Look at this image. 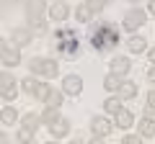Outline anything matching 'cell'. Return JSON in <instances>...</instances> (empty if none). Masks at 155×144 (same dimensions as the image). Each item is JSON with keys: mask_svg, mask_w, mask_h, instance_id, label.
I'll use <instances>...</instances> for the list:
<instances>
[{"mask_svg": "<svg viewBox=\"0 0 155 144\" xmlns=\"http://www.w3.org/2000/svg\"><path fill=\"white\" fill-rule=\"evenodd\" d=\"M119 28L114 26V23H98V26H93L91 28V44H93V49H98V52H109V49H114L116 44H119Z\"/></svg>", "mask_w": 155, "mask_h": 144, "instance_id": "obj_1", "label": "cell"}, {"mask_svg": "<svg viewBox=\"0 0 155 144\" xmlns=\"http://www.w3.org/2000/svg\"><path fill=\"white\" fill-rule=\"evenodd\" d=\"M54 46H57V52L60 54H65V57H75V54H80V44H78V36H75V31L72 28H57L54 31Z\"/></svg>", "mask_w": 155, "mask_h": 144, "instance_id": "obj_2", "label": "cell"}, {"mask_svg": "<svg viewBox=\"0 0 155 144\" xmlns=\"http://www.w3.org/2000/svg\"><path fill=\"white\" fill-rule=\"evenodd\" d=\"M44 13H47V0H26V21L31 28H36V31L44 28Z\"/></svg>", "mask_w": 155, "mask_h": 144, "instance_id": "obj_3", "label": "cell"}, {"mask_svg": "<svg viewBox=\"0 0 155 144\" xmlns=\"http://www.w3.org/2000/svg\"><path fill=\"white\" fill-rule=\"evenodd\" d=\"M28 70L34 75H44V77H54L57 75V62L54 59H47V57H34L28 62Z\"/></svg>", "mask_w": 155, "mask_h": 144, "instance_id": "obj_4", "label": "cell"}, {"mask_svg": "<svg viewBox=\"0 0 155 144\" xmlns=\"http://www.w3.org/2000/svg\"><path fill=\"white\" fill-rule=\"evenodd\" d=\"M145 21H147V13H145L142 8H132V11L124 13V23H122V26L127 28V31H137Z\"/></svg>", "mask_w": 155, "mask_h": 144, "instance_id": "obj_5", "label": "cell"}, {"mask_svg": "<svg viewBox=\"0 0 155 144\" xmlns=\"http://www.w3.org/2000/svg\"><path fill=\"white\" fill-rule=\"evenodd\" d=\"M31 41H34L31 28H13V33H11V44H13V49H23V46H28Z\"/></svg>", "mask_w": 155, "mask_h": 144, "instance_id": "obj_6", "label": "cell"}, {"mask_svg": "<svg viewBox=\"0 0 155 144\" xmlns=\"http://www.w3.org/2000/svg\"><path fill=\"white\" fill-rule=\"evenodd\" d=\"M91 129H93L96 136H109V134L114 131V124L106 121L104 116H93V118H91Z\"/></svg>", "mask_w": 155, "mask_h": 144, "instance_id": "obj_7", "label": "cell"}, {"mask_svg": "<svg viewBox=\"0 0 155 144\" xmlns=\"http://www.w3.org/2000/svg\"><path fill=\"white\" fill-rule=\"evenodd\" d=\"M0 62H5L8 67H18V64H21V54H18V49H8V46L3 44V39H0Z\"/></svg>", "mask_w": 155, "mask_h": 144, "instance_id": "obj_8", "label": "cell"}, {"mask_svg": "<svg viewBox=\"0 0 155 144\" xmlns=\"http://www.w3.org/2000/svg\"><path fill=\"white\" fill-rule=\"evenodd\" d=\"M80 90H83V80L78 75H67L65 83H62V93L65 95H80Z\"/></svg>", "mask_w": 155, "mask_h": 144, "instance_id": "obj_9", "label": "cell"}, {"mask_svg": "<svg viewBox=\"0 0 155 144\" xmlns=\"http://www.w3.org/2000/svg\"><path fill=\"white\" fill-rule=\"evenodd\" d=\"M137 126H140V136H155V116L145 113Z\"/></svg>", "mask_w": 155, "mask_h": 144, "instance_id": "obj_10", "label": "cell"}, {"mask_svg": "<svg viewBox=\"0 0 155 144\" xmlns=\"http://www.w3.org/2000/svg\"><path fill=\"white\" fill-rule=\"evenodd\" d=\"M114 124H116L119 129H129V126L134 124V116L127 111V108H119V111L114 113Z\"/></svg>", "mask_w": 155, "mask_h": 144, "instance_id": "obj_11", "label": "cell"}, {"mask_svg": "<svg viewBox=\"0 0 155 144\" xmlns=\"http://www.w3.org/2000/svg\"><path fill=\"white\" fill-rule=\"evenodd\" d=\"M49 129H52V136H54V139H62V136L70 134V121H67V118H57Z\"/></svg>", "mask_w": 155, "mask_h": 144, "instance_id": "obj_12", "label": "cell"}, {"mask_svg": "<svg viewBox=\"0 0 155 144\" xmlns=\"http://www.w3.org/2000/svg\"><path fill=\"white\" fill-rule=\"evenodd\" d=\"M137 83H129V80H122V85H119V98L122 100H129V98H134L137 95Z\"/></svg>", "mask_w": 155, "mask_h": 144, "instance_id": "obj_13", "label": "cell"}, {"mask_svg": "<svg viewBox=\"0 0 155 144\" xmlns=\"http://www.w3.org/2000/svg\"><path fill=\"white\" fill-rule=\"evenodd\" d=\"M67 13H70V11H67V5L62 3V0H60V3H54V5H49V18H52V21H57V23L65 21Z\"/></svg>", "mask_w": 155, "mask_h": 144, "instance_id": "obj_14", "label": "cell"}, {"mask_svg": "<svg viewBox=\"0 0 155 144\" xmlns=\"http://www.w3.org/2000/svg\"><path fill=\"white\" fill-rule=\"evenodd\" d=\"M127 49L132 52V54H142V52L147 49V39H145V36H132V39L127 41Z\"/></svg>", "mask_w": 155, "mask_h": 144, "instance_id": "obj_15", "label": "cell"}, {"mask_svg": "<svg viewBox=\"0 0 155 144\" xmlns=\"http://www.w3.org/2000/svg\"><path fill=\"white\" fill-rule=\"evenodd\" d=\"M129 67H132V62H129L127 57H116V59H111V72H116V75H127Z\"/></svg>", "mask_w": 155, "mask_h": 144, "instance_id": "obj_16", "label": "cell"}, {"mask_svg": "<svg viewBox=\"0 0 155 144\" xmlns=\"http://www.w3.org/2000/svg\"><path fill=\"white\" fill-rule=\"evenodd\" d=\"M49 108H60L62 103H65V93L62 90H49V95H47V100H44Z\"/></svg>", "mask_w": 155, "mask_h": 144, "instance_id": "obj_17", "label": "cell"}, {"mask_svg": "<svg viewBox=\"0 0 155 144\" xmlns=\"http://www.w3.org/2000/svg\"><path fill=\"white\" fill-rule=\"evenodd\" d=\"M119 85H122V80H119V75H116V72H109V75L104 77V88L111 90V93H114V90H119Z\"/></svg>", "mask_w": 155, "mask_h": 144, "instance_id": "obj_18", "label": "cell"}, {"mask_svg": "<svg viewBox=\"0 0 155 144\" xmlns=\"http://www.w3.org/2000/svg\"><path fill=\"white\" fill-rule=\"evenodd\" d=\"M75 18L80 23H88L91 18H93V11L88 8V3H83V5H78V11H75Z\"/></svg>", "mask_w": 155, "mask_h": 144, "instance_id": "obj_19", "label": "cell"}, {"mask_svg": "<svg viewBox=\"0 0 155 144\" xmlns=\"http://www.w3.org/2000/svg\"><path fill=\"white\" fill-rule=\"evenodd\" d=\"M0 121H3V124H16V121H18V113H16V108L5 105V108L0 111Z\"/></svg>", "mask_w": 155, "mask_h": 144, "instance_id": "obj_20", "label": "cell"}, {"mask_svg": "<svg viewBox=\"0 0 155 144\" xmlns=\"http://www.w3.org/2000/svg\"><path fill=\"white\" fill-rule=\"evenodd\" d=\"M36 88H39V83H36V77H31V75H28V77H23L21 80V90L23 93H36Z\"/></svg>", "mask_w": 155, "mask_h": 144, "instance_id": "obj_21", "label": "cell"}, {"mask_svg": "<svg viewBox=\"0 0 155 144\" xmlns=\"http://www.w3.org/2000/svg\"><path fill=\"white\" fill-rule=\"evenodd\" d=\"M57 118H60V108H49V105H47V111L41 113V121H44V124H49V126H52V124H54Z\"/></svg>", "mask_w": 155, "mask_h": 144, "instance_id": "obj_22", "label": "cell"}, {"mask_svg": "<svg viewBox=\"0 0 155 144\" xmlns=\"http://www.w3.org/2000/svg\"><path fill=\"white\" fill-rule=\"evenodd\" d=\"M31 142H34V129L21 126L18 129V144H31Z\"/></svg>", "mask_w": 155, "mask_h": 144, "instance_id": "obj_23", "label": "cell"}, {"mask_svg": "<svg viewBox=\"0 0 155 144\" xmlns=\"http://www.w3.org/2000/svg\"><path fill=\"white\" fill-rule=\"evenodd\" d=\"M119 108H122L119 98H106V100H104V111H109V113H116Z\"/></svg>", "mask_w": 155, "mask_h": 144, "instance_id": "obj_24", "label": "cell"}, {"mask_svg": "<svg viewBox=\"0 0 155 144\" xmlns=\"http://www.w3.org/2000/svg\"><path fill=\"white\" fill-rule=\"evenodd\" d=\"M0 95H3V100H16V95H18V90H16V85H8V88H3L0 90Z\"/></svg>", "mask_w": 155, "mask_h": 144, "instance_id": "obj_25", "label": "cell"}, {"mask_svg": "<svg viewBox=\"0 0 155 144\" xmlns=\"http://www.w3.org/2000/svg\"><path fill=\"white\" fill-rule=\"evenodd\" d=\"M49 85H47V83H39V88H36V93H34V95H36V100H41V103H44V100H47V95H49Z\"/></svg>", "mask_w": 155, "mask_h": 144, "instance_id": "obj_26", "label": "cell"}, {"mask_svg": "<svg viewBox=\"0 0 155 144\" xmlns=\"http://www.w3.org/2000/svg\"><path fill=\"white\" fill-rule=\"evenodd\" d=\"M109 3H111V0H88V8H91L93 13H101L106 5H109Z\"/></svg>", "mask_w": 155, "mask_h": 144, "instance_id": "obj_27", "label": "cell"}, {"mask_svg": "<svg viewBox=\"0 0 155 144\" xmlns=\"http://www.w3.org/2000/svg\"><path fill=\"white\" fill-rule=\"evenodd\" d=\"M8 85H16V80H13L11 72H0V90L8 88Z\"/></svg>", "mask_w": 155, "mask_h": 144, "instance_id": "obj_28", "label": "cell"}, {"mask_svg": "<svg viewBox=\"0 0 155 144\" xmlns=\"http://www.w3.org/2000/svg\"><path fill=\"white\" fill-rule=\"evenodd\" d=\"M147 113H150V116H155V90H150V93H147Z\"/></svg>", "mask_w": 155, "mask_h": 144, "instance_id": "obj_29", "label": "cell"}, {"mask_svg": "<svg viewBox=\"0 0 155 144\" xmlns=\"http://www.w3.org/2000/svg\"><path fill=\"white\" fill-rule=\"evenodd\" d=\"M119 144H142V139H140V134H129V136H124Z\"/></svg>", "mask_w": 155, "mask_h": 144, "instance_id": "obj_30", "label": "cell"}, {"mask_svg": "<svg viewBox=\"0 0 155 144\" xmlns=\"http://www.w3.org/2000/svg\"><path fill=\"white\" fill-rule=\"evenodd\" d=\"M88 144H106V142H104V136H93Z\"/></svg>", "mask_w": 155, "mask_h": 144, "instance_id": "obj_31", "label": "cell"}, {"mask_svg": "<svg viewBox=\"0 0 155 144\" xmlns=\"http://www.w3.org/2000/svg\"><path fill=\"white\" fill-rule=\"evenodd\" d=\"M147 80H150V83H155V67H153V70L147 72Z\"/></svg>", "mask_w": 155, "mask_h": 144, "instance_id": "obj_32", "label": "cell"}, {"mask_svg": "<svg viewBox=\"0 0 155 144\" xmlns=\"http://www.w3.org/2000/svg\"><path fill=\"white\" fill-rule=\"evenodd\" d=\"M147 59H150V62L155 64V49H150V52H147Z\"/></svg>", "mask_w": 155, "mask_h": 144, "instance_id": "obj_33", "label": "cell"}, {"mask_svg": "<svg viewBox=\"0 0 155 144\" xmlns=\"http://www.w3.org/2000/svg\"><path fill=\"white\" fill-rule=\"evenodd\" d=\"M0 144H11V142H8V136H5V134H0Z\"/></svg>", "mask_w": 155, "mask_h": 144, "instance_id": "obj_34", "label": "cell"}, {"mask_svg": "<svg viewBox=\"0 0 155 144\" xmlns=\"http://www.w3.org/2000/svg\"><path fill=\"white\" fill-rule=\"evenodd\" d=\"M150 13L155 16V0H150Z\"/></svg>", "mask_w": 155, "mask_h": 144, "instance_id": "obj_35", "label": "cell"}, {"mask_svg": "<svg viewBox=\"0 0 155 144\" xmlns=\"http://www.w3.org/2000/svg\"><path fill=\"white\" fill-rule=\"evenodd\" d=\"M70 144H85V142H80V139H75V142H70Z\"/></svg>", "mask_w": 155, "mask_h": 144, "instance_id": "obj_36", "label": "cell"}, {"mask_svg": "<svg viewBox=\"0 0 155 144\" xmlns=\"http://www.w3.org/2000/svg\"><path fill=\"white\" fill-rule=\"evenodd\" d=\"M129 3H140V0H129Z\"/></svg>", "mask_w": 155, "mask_h": 144, "instance_id": "obj_37", "label": "cell"}, {"mask_svg": "<svg viewBox=\"0 0 155 144\" xmlns=\"http://www.w3.org/2000/svg\"><path fill=\"white\" fill-rule=\"evenodd\" d=\"M47 144H57V142H47Z\"/></svg>", "mask_w": 155, "mask_h": 144, "instance_id": "obj_38", "label": "cell"}, {"mask_svg": "<svg viewBox=\"0 0 155 144\" xmlns=\"http://www.w3.org/2000/svg\"><path fill=\"white\" fill-rule=\"evenodd\" d=\"M0 3H3V0H0Z\"/></svg>", "mask_w": 155, "mask_h": 144, "instance_id": "obj_39", "label": "cell"}, {"mask_svg": "<svg viewBox=\"0 0 155 144\" xmlns=\"http://www.w3.org/2000/svg\"><path fill=\"white\" fill-rule=\"evenodd\" d=\"M31 144H34V142H31Z\"/></svg>", "mask_w": 155, "mask_h": 144, "instance_id": "obj_40", "label": "cell"}]
</instances>
